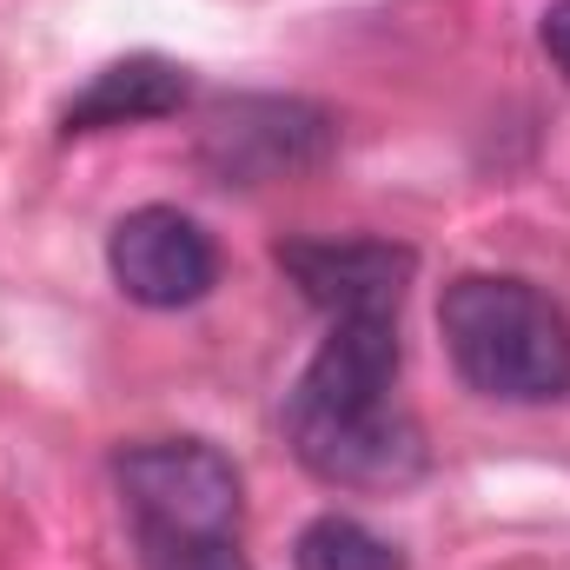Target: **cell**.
I'll list each match as a JSON object with an SVG mask.
<instances>
[{"instance_id": "cell-1", "label": "cell", "mask_w": 570, "mask_h": 570, "mask_svg": "<svg viewBox=\"0 0 570 570\" xmlns=\"http://www.w3.org/2000/svg\"><path fill=\"white\" fill-rule=\"evenodd\" d=\"M405 372V338L399 312L365 305V312H332L318 352L285 392V444L292 458L338 491H405L431 464L425 431L412 405L399 399Z\"/></svg>"}, {"instance_id": "cell-2", "label": "cell", "mask_w": 570, "mask_h": 570, "mask_svg": "<svg viewBox=\"0 0 570 570\" xmlns=\"http://www.w3.org/2000/svg\"><path fill=\"white\" fill-rule=\"evenodd\" d=\"M438 332L458 379L498 405L570 399V312L518 273H458L438 298Z\"/></svg>"}, {"instance_id": "cell-3", "label": "cell", "mask_w": 570, "mask_h": 570, "mask_svg": "<svg viewBox=\"0 0 570 570\" xmlns=\"http://www.w3.org/2000/svg\"><path fill=\"white\" fill-rule=\"evenodd\" d=\"M114 484H120V498L134 511L140 551L199 544V538H239L246 478L206 438H140V444H127L114 458Z\"/></svg>"}, {"instance_id": "cell-4", "label": "cell", "mask_w": 570, "mask_h": 570, "mask_svg": "<svg viewBox=\"0 0 570 570\" xmlns=\"http://www.w3.org/2000/svg\"><path fill=\"white\" fill-rule=\"evenodd\" d=\"M338 153V120L332 107L305 94H226L199 114L193 159L213 186H279L305 179Z\"/></svg>"}, {"instance_id": "cell-5", "label": "cell", "mask_w": 570, "mask_h": 570, "mask_svg": "<svg viewBox=\"0 0 570 570\" xmlns=\"http://www.w3.org/2000/svg\"><path fill=\"white\" fill-rule=\"evenodd\" d=\"M107 273L146 312H186V305L213 298L219 246L179 206H134L107 233Z\"/></svg>"}, {"instance_id": "cell-6", "label": "cell", "mask_w": 570, "mask_h": 570, "mask_svg": "<svg viewBox=\"0 0 570 570\" xmlns=\"http://www.w3.org/2000/svg\"><path fill=\"white\" fill-rule=\"evenodd\" d=\"M279 273L298 285V298L332 318V312H365V305H385L399 312L405 292L419 279V253L399 246V239H279Z\"/></svg>"}, {"instance_id": "cell-7", "label": "cell", "mask_w": 570, "mask_h": 570, "mask_svg": "<svg viewBox=\"0 0 570 570\" xmlns=\"http://www.w3.org/2000/svg\"><path fill=\"white\" fill-rule=\"evenodd\" d=\"M193 94L186 67L166 60V53H127V60H107L67 107H60V140H94V134H120V127H146V120H166L179 114Z\"/></svg>"}, {"instance_id": "cell-8", "label": "cell", "mask_w": 570, "mask_h": 570, "mask_svg": "<svg viewBox=\"0 0 570 570\" xmlns=\"http://www.w3.org/2000/svg\"><path fill=\"white\" fill-rule=\"evenodd\" d=\"M292 570H405V551L345 511H318L292 538Z\"/></svg>"}, {"instance_id": "cell-9", "label": "cell", "mask_w": 570, "mask_h": 570, "mask_svg": "<svg viewBox=\"0 0 570 570\" xmlns=\"http://www.w3.org/2000/svg\"><path fill=\"white\" fill-rule=\"evenodd\" d=\"M146 570H253L239 538H199V544H153L140 551Z\"/></svg>"}, {"instance_id": "cell-10", "label": "cell", "mask_w": 570, "mask_h": 570, "mask_svg": "<svg viewBox=\"0 0 570 570\" xmlns=\"http://www.w3.org/2000/svg\"><path fill=\"white\" fill-rule=\"evenodd\" d=\"M538 47L551 53V67L564 73V87H570V0H551V7H544V20H538Z\"/></svg>"}]
</instances>
